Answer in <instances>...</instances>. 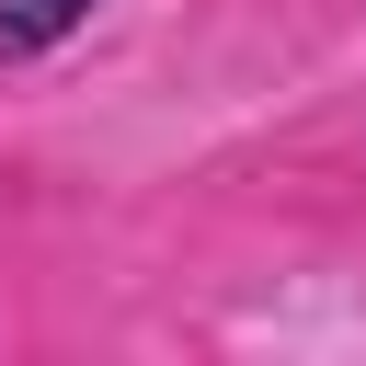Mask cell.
Wrapping results in <instances>:
<instances>
[{"label": "cell", "instance_id": "1", "mask_svg": "<svg viewBox=\"0 0 366 366\" xmlns=\"http://www.w3.org/2000/svg\"><path fill=\"white\" fill-rule=\"evenodd\" d=\"M92 23V0H0V69H23V57H46L57 34H80Z\"/></svg>", "mask_w": 366, "mask_h": 366}]
</instances>
